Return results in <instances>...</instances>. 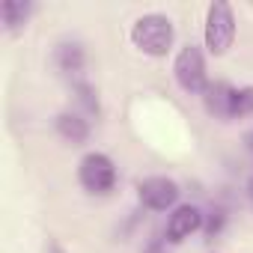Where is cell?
Segmentation results:
<instances>
[{
    "label": "cell",
    "instance_id": "52a82bcc",
    "mask_svg": "<svg viewBox=\"0 0 253 253\" xmlns=\"http://www.w3.org/2000/svg\"><path fill=\"white\" fill-rule=\"evenodd\" d=\"M57 131L66 140H72V143H84L89 137V125L81 116H75V113H60L57 116Z\"/></svg>",
    "mask_w": 253,
    "mask_h": 253
},
{
    "label": "cell",
    "instance_id": "ba28073f",
    "mask_svg": "<svg viewBox=\"0 0 253 253\" xmlns=\"http://www.w3.org/2000/svg\"><path fill=\"white\" fill-rule=\"evenodd\" d=\"M229 98H232V86H226V84H214L206 89V104L214 116L229 119Z\"/></svg>",
    "mask_w": 253,
    "mask_h": 253
},
{
    "label": "cell",
    "instance_id": "3957f363",
    "mask_svg": "<svg viewBox=\"0 0 253 253\" xmlns=\"http://www.w3.org/2000/svg\"><path fill=\"white\" fill-rule=\"evenodd\" d=\"M173 75L179 81V86L185 92H206L209 89V81H206V57L197 45H185L179 54H176V63H173Z\"/></svg>",
    "mask_w": 253,
    "mask_h": 253
},
{
    "label": "cell",
    "instance_id": "8fae6325",
    "mask_svg": "<svg viewBox=\"0 0 253 253\" xmlns=\"http://www.w3.org/2000/svg\"><path fill=\"white\" fill-rule=\"evenodd\" d=\"M247 143H250V149H253V131H250V134H247Z\"/></svg>",
    "mask_w": 253,
    "mask_h": 253
},
{
    "label": "cell",
    "instance_id": "9c48e42d",
    "mask_svg": "<svg viewBox=\"0 0 253 253\" xmlns=\"http://www.w3.org/2000/svg\"><path fill=\"white\" fill-rule=\"evenodd\" d=\"M253 113V86H238L232 89L229 98V119L232 116H250Z\"/></svg>",
    "mask_w": 253,
    "mask_h": 253
},
{
    "label": "cell",
    "instance_id": "277c9868",
    "mask_svg": "<svg viewBox=\"0 0 253 253\" xmlns=\"http://www.w3.org/2000/svg\"><path fill=\"white\" fill-rule=\"evenodd\" d=\"M78 182H81L84 191H89V194H107V191H113V185H116V167H113V161H110L107 155L89 152V155H84L81 164H78Z\"/></svg>",
    "mask_w": 253,
    "mask_h": 253
},
{
    "label": "cell",
    "instance_id": "8992f818",
    "mask_svg": "<svg viewBox=\"0 0 253 253\" xmlns=\"http://www.w3.org/2000/svg\"><path fill=\"white\" fill-rule=\"evenodd\" d=\"M200 226H203V211L197 206H191V203L176 206L173 214H170V220H167V241L179 244V241L191 238Z\"/></svg>",
    "mask_w": 253,
    "mask_h": 253
},
{
    "label": "cell",
    "instance_id": "7a4b0ae2",
    "mask_svg": "<svg viewBox=\"0 0 253 253\" xmlns=\"http://www.w3.org/2000/svg\"><path fill=\"white\" fill-rule=\"evenodd\" d=\"M206 48L214 54V57H223L232 42H235V15H232V6L223 3V0H214L206 12Z\"/></svg>",
    "mask_w": 253,
    "mask_h": 253
},
{
    "label": "cell",
    "instance_id": "6da1fadb",
    "mask_svg": "<svg viewBox=\"0 0 253 253\" xmlns=\"http://www.w3.org/2000/svg\"><path fill=\"white\" fill-rule=\"evenodd\" d=\"M173 39H176V27L167 15L161 12H149V15H140L131 27V42L137 51H143L146 57H164L170 48H173Z\"/></svg>",
    "mask_w": 253,
    "mask_h": 253
},
{
    "label": "cell",
    "instance_id": "30bf717a",
    "mask_svg": "<svg viewBox=\"0 0 253 253\" xmlns=\"http://www.w3.org/2000/svg\"><path fill=\"white\" fill-rule=\"evenodd\" d=\"M3 21H6V27H18V24H24V18H27V12H30V3H21V0H3Z\"/></svg>",
    "mask_w": 253,
    "mask_h": 253
},
{
    "label": "cell",
    "instance_id": "5b68a950",
    "mask_svg": "<svg viewBox=\"0 0 253 253\" xmlns=\"http://www.w3.org/2000/svg\"><path fill=\"white\" fill-rule=\"evenodd\" d=\"M179 194H182L179 185H176L173 179H167V176H149V179H143V182L137 185V197H140V203H143L146 209H152V211L176 209Z\"/></svg>",
    "mask_w": 253,
    "mask_h": 253
}]
</instances>
